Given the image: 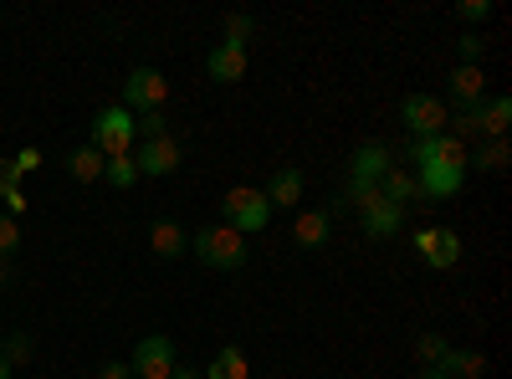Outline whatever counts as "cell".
<instances>
[{
	"mask_svg": "<svg viewBox=\"0 0 512 379\" xmlns=\"http://www.w3.org/2000/svg\"><path fill=\"white\" fill-rule=\"evenodd\" d=\"M221 216H226V226H231L236 236H256V231L272 226V205H267V195L256 190V185H236V190H226V200H221Z\"/></svg>",
	"mask_w": 512,
	"mask_h": 379,
	"instance_id": "obj_2",
	"label": "cell"
},
{
	"mask_svg": "<svg viewBox=\"0 0 512 379\" xmlns=\"http://www.w3.org/2000/svg\"><path fill=\"white\" fill-rule=\"evenodd\" d=\"M103 180H108L113 190H134V185H139V164H134V154L103 159Z\"/></svg>",
	"mask_w": 512,
	"mask_h": 379,
	"instance_id": "obj_24",
	"label": "cell"
},
{
	"mask_svg": "<svg viewBox=\"0 0 512 379\" xmlns=\"http://www.w3.org/2000/svg\"><path fill=\"white\" fill-rule=\"evenodd\" d=\"M221 31H226V41H231V47H246V41H251V31H256V21H251V16H241V11H231V16L221 21Z\"/></svg>",
	"mask_w": 512,
	"mask_h": 379,
	"instance_id": "obj_27",
	"label": "cell"
},
{
	"mask_svg": "<svg viewBox=\"0 0 512 379\" xmlns=\"http://www.w3.org/2000/svg\"><path fill=\"white\" fill-rule=\"evenodd\" d=\"M415 379H451V374H441V369H420Z\"/></svg>",
	"mask_w": 512,
	"mask_h": 379,
	"instance_id": "obj_37",
	"label": "cell"
},
{
	"mask_svg": "<svg viewBox=\"0 0 512 379\" xmlns=\"http://www.w3.org/2000/svg\"><path fill=\"white\" fill-rule=\"evenodd\" d=\"M451 103L446 108H477L487 98V72L482 67H451Z\"/></svg>",
	"mask_w": 512,
	"mask_h": 379,
	"instance_id": "obj_12",
	"label": "cell"
},
{
	"mask_svg": "<svg viewBox=\"0 0 512 379\" xmlns=\"http://www.w3.org/2000/svg\"><path fill=\"white\" fill-rule=\"evenodd\" d=\"M344 200H349L354 210H364L369 200H379V185H374V180H349V190H344Z\"/></svg>",
	"mask_w": 512,
	"mask_h": 379,
	"instance_id": "obj_31",
	"label": "cell"
},
{
	"mask_svg": "<svg viewBox=\"0 0 512 379\" xmlns=\"http://www.w3.org/2000/svg\"><path fill=\"white\" fill-rule=\"evenodd\" d=\"M164 98H169V82L154 72V67H134L123 77V98H118V108H128V113H159L164 108Z\"/></svg>",
	"mask_w": 512,
	"mask_h": 379,
	"instance_id": "obj_4",
	"label": "cell"
},
{
	"mask_svg": "<svg viewBox=\"0 0 512 379\" xmlns=\"http://www.w3.org/2000/svg\"><path fill=\"white\" fill-rule=\"evenodd\" d=\"M390 164H395V154L369 139V144H359L354 159H349V180H374V185H379V175L390 170Z\"/></svg>",
	"mask_w": 512,
	"mask_h": 379,
	"instance_id": "obj_14",
	"label": "cell"
},
{
	"mask_svg": "<svg viewBox=\"0 0 512 379\" xmlns=\"http://www.w3.org/2000/svg\"><path fill=\"white\" fill-rule=\"evenodd\" d=\"M31 349H36V344H31V333H16V339H11V349H0V359H6V364L16 369L21 359H31Z\"/></svg>",
	"mask_w": 512,
	"mask_h": 379,
	"instance_id": "obj_32",
	"label": "cell"
},
{
	"mask_svg": "<svg viewBox=\"0 0 512 379\" xmlns=\"http://www.w3.org/2000/svg\"><path fill=\"white\" fill-rule=\"evenodd\" d=\"M328 231H333L328 210H303V216H297V226H292V241L303 246V251H318V246H328Z\"/></svg>",
	"mask_w": 512,
	"mask_h": 379,
	"instance_id": "obj_17",
	"label": "cell"
},
{
	"mask_svg": "<svg viewBox=\"0 0 512 379\" xmlns=\"http://www.w3.org/2000/svg\"><path fill=\"white\" fill-rule=\"evenodd\" d=\"M441 374H451V379H482L487 374V359L477 349H451L441 359Z\"/></svg>",
	"mask_w": 512,
	"mask_h": 379,
	"instance_id": "obj_22",
	"label": "cell"
},
{
	"mask_svg": "<svg viewBox=\"0 0 512 379\" xmlns=\"http://www.w3.org/2000/svg\"><path fill=\"white\" fill-rule=\"evenodd\" d=\"M446 118H451V108H446L441 98H431V93H410V98L400 103V123L410 129V139L446 134Z\"/></svg>",
	"mask_w": 512,
	"mask_h": 379,
	"instance_id": "obj_5",
	"label": "cell"
},
{
	"mask_svg": "<svg viewBox=\"0 0 512 379\" xmlns=\"http://www.w3.org/2000/svg\"><path fill=\"white\" fill-rule=\"evenodd\" d=\"M200 374H205V379H251V364H246V354H241L236 344H226Z\"/></svg>",
	"mask_w": 512,
	"mask_h": 379,
	"instance_id": "obj_20",
	"label": "cell"
},
{
	"mask_svg": "<svg viewBox=\"0 0 512 379\" xmlns=\"http://www.w3.org/2000/svg\"><path fill=\"white\" fill-rule=\"evenodd\" d=\"M420 262H425V267H436V272H451V267L461 262V236H456V231H436L431 246L420 251Z\"/></svg>",
	"mask_w": 512,
	"mask_h": 379,
	"instance_id": "obj_19",
	"label": "cell"
},
{
	"mask_svg": "<svg viewBox=\"0 0 512 379\" xmlns=\"http://www.w3.org/2000/svg\"><path fill=\"white\" fill-rule=\"evenodd\" d=\"M379 195L384 200H395V205H420V185H415V175L410 170H400V164H390V170L379 175Z\"/></svg>",
	"mask_w": 512,
	"mask_h": 379,
	"instance_id": "obj_18",
	"label": "cell"
},
{
	"mask_svg": "<svg viewBox=\"0 0 512 379\" xmlns=\"http://www.w3.org/2000/svg\"><path fill=\"white\" fill-rule=\"evenodd\" d=\"M134 164H139V180H164V175H175L180 170V139H144L134 149Z\"/></svg>",
	"mask_w": 512,
	"mask_h": 379,
	"instance_id": "obj_7",
	"label": "cell"
},
{
	"mask_svg": "<svg viewBox=\"0 0 512 379\" xmlns=\"http://www.w3.org/2000/svg\"><path fill=\"white\" fill-rule=\"evenodd\" d=\"M98 379H134V364H128V359H108L98 369Z\"/></svg>",
	"mask_w": 512,
	"mask_h": 379,
	"instance_id": "obj_34",
	"label": "cell"
},
{
	"mask_svg": "<svg viewBox=\"0 0 512 379\" xmlns=\"http://www.w3.org/2000/svg\"><path fill=\"white\" fill-rule=\"evenodd\" d=\"M205 72L210 82H241L246 77V47H231V41H216L205 57Z\"/></svg>",
	"mask_w": 512,
	"mask_h": 379,
	"instance_id": "obj_13",
	"label": "cell"
},
{
	"mask_svg": "<svg viewBox=\"0 0 512 379\" xmlns=\"http://www.w3.org/2000/svg\"><path fill=\"white\" fill-rule=\"evenodd\" d=\"M134 379H169V369H175V339H164V333H149V339H139L134 349Z\"/></svg>",
	"mask_w": 512,
	"mask_h": 379,
	"instance_id": "obj_6",
	"label": "cell"
},
{
	"mask_svg": "<svg viewBox=\"0 0 512 379\" xmlns=\"http://www.w3.org/2000/svg\"><path fill=\"white\" fill-rule=\"evenodd\" d=\"M16 251H21V221L0 210V257H16Z\"/></svg>",
	"mask_w": 512,
	"mask_h": 379,
	"instance_id": "obj_30",
	"label": "cell"
},
{
	"mask_svg": "<svg viewBox=\"0 0 512 379\" xmlns=\"http://www.w3.org/2000/svg\"><path fill=\"white\" fill-rule=\"evenodd\" d=\"M149 246H154V257H185L190 251V231L180 226V221H154L149 226Z\"/></svg>",
	"mask_w": 512,
	"mask_h": 379,
	"instance_id": "obj_16",
	"label": "cell"
},
{
	"mask_svg": "<svg viewBox=\"0 0 512 379\" xmlns=\"http://www.w3.org/2000/svg\"><path fill=\"white\" fill-rule=\"evenodd\" d=\"M415 185H420V200L425 205H436V200L461 195L466 170H451V164H415Z\"/></svg>",
	"mask_w": 512,
	"mask_h": 379,
	"instance_id": "obj_9",
	"label": "cell"
},
{
	"mask_svg": "<svg viewBox=\"0 0 512 379\" xmlns=\"http://www.w3.org/2000/svg\"><path fill=\"white\" fill-rule=\"evenodd\" d=\"M446 354H451V344L441 339V333H420V339H415V364L420 369H441Z\"/></svg>",
	"mask_w": 512,
	"mask_h": 379,
	"instance_id": "obj_25",
	"label": "cell"
},
{
	"mask_svg": "<svg viewBox=\"0 0 512 379\" xmlns=\"http://www.w3.org/2000/svg\"><path fill=\"white\" fill-rule=\"evenodd\" d=\"M456 16L477 26V21H487V16H492V0H461V6H456Z\"/></svg>",
	"mask_w": 512,
	"mask_h": 379,
	"instance_id": "obj_33",
	"label": "cell"
},
{
	"mask_svg": "<svg viewBox=\"0 0 512 379\" xmlns=\"http://www.w3.org/2000/svg\"><path fill=\"white\" fill-rule=\"evenodd\" d=\"M11 374H16V369H11V364H6V359H0V379H11Z\"/></svg>",
	"mask_w": 512,
	"mask_h": 379,
	"instance_id": "obj_38",
	"label": "cell"
},
{
	"mask_svg": "<svg viewBox=\"0 0 512 379\" xmlns=\"http://www.w3.org/2000/svg\"><path fill=\"white\" fill-rule=\"evenodd\" d=\"M134 134H139V144H144V139H164V134H169L164 108H159V113H139V118H134Z\"/></svg>",
	"mask_w": 512,
	"mask_h": 379,
	"instance_id": "obj_28",
	"label": "cell"
},
{
	"mask_svg": "<svg viewBox=\"0 0 512 379\" xmlns=\"http://www.w3.org/2000/svg\"><path fill=\"white\" fill-rule=\"evenodd\" d=\"M103 159H118V154H134L139 149V134H134V113L128 108H98V118H93V139H88Z\"/></svg>",
	"mask_w": 512,
	"mask_h": 379,
	"instance_id": "obj_3",
	"label": "cell"
},
{
	"mask_svg": "<svg viewBox=\"0 0 512 379\" xmlns=\"http://www.w3.org/2000/svg\"><path fill=\"white\" fill-rule=\"evenodd\" d=\"M512 159V144L507 139H482L477 149H466V164H477V170H502Z\"/></svg>",
	"mask_w": 512,
	"mask_h": 379,
	"instance_id": "obj_23",
	"label": "cell"
},
{
	"mask_svg": "<svg viewBox=\"0 0 512 379\" xmlns=\"http://www.w3.org/2000/svg\"><path fill=\"white\" fill-rule=\"evenodd\" d=\"M456 52H461V67H482V52H487L482 31H466V36L456 41Z\"/></svg>",
	"mask_w": 512,
	"mask_h": 379,
	"instance_id": "obj_29",
	"label": "cell"
},
{
	"mask_svg": "<svg viewBox=\"0 0 512 379\" xmlns=\"http://www.w3.org/2000/svg\"><path fill=\"white\" fill-rule=\"evenodd\" d=\"M472 123H477V139H507V123H512V98H482L472 108Z\"/></svg>",
	"mask_w": 512,
	"mask_h": 379,
	"instance_id": "obj_11",
	"label": "cell"
},
{
	"mask_svg": "<svg viewBox=\"0 0 512 379\" xmlns=\"http://www.w3.org/2000/svg\"><path fill=\"white\" fill-rule=\"evenodd\" d=\"M359 226H364V236L369 241H390V236H400V226H405V205H395V200H369L364 210H359Z\"/></svg>",
	"mask_w": 512,
	"mask_h": 379,
	"instance_id": "obj_10",
	"label": "cell"
},
{
	"mask_svg": "<svg viewBox=\"0 0 512 379\" xmlns=\"http://www.w3.org/2000/svg\"><path fill=\"white\" fill-rule=\"evenodd\" d=\"M190 251H195V262L216 267V272H241L246 267V236H236L226 221L221 226H200L190 236Z\"/></svg>",
	"mask_w": 512,
	"mask_h": 379,
	"instance_id": "obj_1",
	"label": "cell"
},
{
	"mask_svg": "<svg viewBox=\"0 0 512 379\" xmlns=\"http://www.w3.org/2000/svg\"><path fill=\"white\" fill-rule=\"evenodd\" d=\"M267 205L272 210H287V205H297V200H303V170H297V164H282V170L267 180Z\"/></svg>",
	"mask_w": 512,
	"mask_h": 379,
	"instance_id": "obj_15",
	"label": "cell"
},
{
	"mask_svg": "<svg viewBox=\"0 0 512 379\" xmlns=\"http://www.w3.org/2000/svg\"><path fill=\"white\" fill-rule=\"evenodd\" d=\"M67 175H72L77 185H93V180H103V154H98L93 144L72 149V154H67Z\"/></svg>",
	"mask_w": 512,
	"mask_h": 379,
	"instance_id": "obj_21",
	"label": "cell"
},
{
	"mask_svg": "<svg viewBox=\"0 0 512 379\" xmlns=\"http://www.w3.org/2000/svg\"><path fill=\"white\" fill-rule=\"evenodd\" d=\"M41 170V149L36 144H26L16 159H6V175H0V180H6V185H21L26 175H36Z\"/></svg>",
	"mask_w": 512,
	"mask_h": 379,
	"instance_id": "obj_26",
	"label": "cell"
},
{
	"mask_svg": "<svg viewBox=\"0 0 512 379\" xmlns=\"http://www.w3.org/2000/svg\"><path fill=\"white\" fill-rule=\"evenodd\" d=\"M0 175H6V154H0Z\"/></svg>",
	"mask_w": 512,
	"mask_h": 379,
	"instance_id": "obj_39",
	"label": "cell"
},
{
	"mask_svg": "<svg viewBox=\"0 0 512 379\" xmlns=\"http://www.w3.org/2000/svg\"><path fill=\"white\" fill-rule=\"evenodd\" d=\"M410 164H451V170H466V144L451 134H431V139H410L405 149Z\"/></svg>",
	"mask_w": 512,
	"mask_h": 379,
	"instance_id": "obj_8",
	"label": "cell"
},
{
	"mask_svg": "<svg viewBox=\"0 0 512 379\" xmlns=\"http://www.w3.org/2000/svg\"><path fill=\"white\" fill-rule=\"evenodd\" d=\"M169 379H205L200 369H190V364H175V369H169Z\"/></svg>",
	"mask_w": 512,
	"mask_h": 379,
	"instance_id": "obj_35",
	"label": "cell"
},
{
	"mask_svg": "<svg viewBox=\"0 0 512 379\" xmlns=\"http://www.w3.org/2000/svg\"><path fill=\"white\" fill-rule=\"evenodd\" d=\"M11 282V257H0V287Z\"/></svg>",
	"mask_w": 512,
	"mask_h": 379,
	"instance_id": "obj_36",
	"label": "cell"
}]
</instances>
